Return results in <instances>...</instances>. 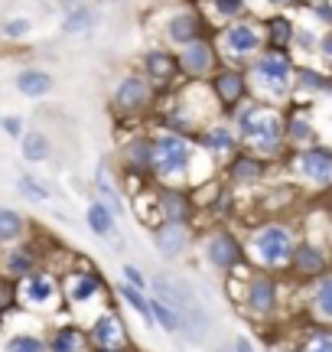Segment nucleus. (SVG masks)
Segmentation results:
<instances>
[{"instance_id": "nucleus-36", "label": "nucleus", "mask_w": 332, "mask_h": 352, "mask_svg": "<svg viewBox=\"0 0 332 352\" xmlns=\"http://www.w3.org/2000/svg\"><path fill=\"white\" fill-rule=\"evenodd\" d=\"M3 271L10 277H29L33 274V258L26 252H20V248H13V252L3 258Z\"/></svg>"}, {"instance_id": "nucleus-18", "label": "nucleus", "mask_w": 332, "mask_h": 352, "mask_svg": "<svg viewBox=\"0 0 332 352\" xmlns=\"http://www.w3.org/2000/svg\"><path fill=\"white\" fill-rule=\"evenodd\" d=\"M248 0H205L202 3V13L205 20H215V23H235V20H241L248 16Z\"/></svg>"}, {"instance_id": "nucleus-12", "label": "nucleus", "mask_w": 332, "mask_h": 352, "mask_svg": "<svg viewBox=\"0 0 332 352\" xmlns=\"http://www.w3.org/2000/svg\"><path fill=\"white\" fill-rule=\"evenodd\" d=\"M199 147H202L205 153H212V157H235L238 147H241V138H238L235 124L215 121V124H209L199 131Z\"/></svg>"}, {"instance_id": "nucleus-37", "label": "nucleus", "mask_w": 332, "mask_h": 352, "mask_svg": "<svg viewBox=\"0 0 332 352\" xmlns=\"http://www.w3.org/2000/svg\"><path fill=\"white\" fill-rule=\"evenodd\" d=\"M78 349H82V336L72 327H62L49 342V352H78Z\"/></svg>"}, {"instance_id": "nucleus-35", "label": "nucleus", "mask_w": 332, "mask_h": 352, "mask_svg": "<svg viewBox=\"0 0 332 352\" xmlns=\"http://www.w3.org/2000/svg\"><path fill=\"white\" fill-rule=\"evenodd\" d=\"M95 186L102 189V196H104V202L111 206V212H121V196H117V189H115V183H111V176H108V170H104L102 164L95 166Z\"/></svg>"}, {"instance_id": "nucleus-10", "label": "nucleus", "mask_w": 332, "mask_h": 352, "mask_svg": "<svg viewBox=\"0 0 332 352\" xmlns=\"http://www.w3.org/2000/svg\"><path fill=\"white\" fill-rule=\"evenodd\" d=\"M254 252L257 258L270 267H277V264L290 261L294 258V235H290V228L283 226H264L254 232Z\"/></svg>"}, {"instance_id": "nucleus-5", "label": "nucleus", "mask_w": 332, "mask_h": 352, "mask_svg": "<svg viewBox=\"0 0 332 352\" xmlns=\"http://www.w3.org/2000/svg\"><path fill=\"white\" fill-rule=\"evenodd\" d=\"M154 82L143 72H128L124 78H117L115 91H111V108L117 118H137L150 108L154 101Z\"/></svg>"}, {"instance_id": "nucleus-49", "label": "nucleus", "mask_w": 332, "mask_h": 352, "mask_svg": "<svg viewBox=\"0 0 332 352\" xmlns=\"http://www.w3.org/2000/svg\"><path fill=\"white\" fill-rule=\"evenodd\" d=\"M124 274L130 277V284H134V287H141V284H143V277L137 274V271H134V267H124Z\"/></svg>"}, {"instance_id": "nucleus-39", "label": "nucleus", "mask_w": 332, "mask_h": 352, "mask_svg": "<svg viewBox=\"0 0 332 352\" xmlns=\"http://www.w3.org/2000/svg\"><path fill=\"white\" fill-rule=\"evenodd\" d=\"M33 33V20H26V16H10L7 23L0 26V36L10 39V43H20V39H26Z\"/></svg>"}, {"instance_id": "nucleus-29", "label": "nucleus", "mask_w": 332, "mask_h": 352, "mask_svg": "<svg viewBox=\"0 0 332 352\" xmlns=\"http://www.w3.org/2000/svg\"><path fill=\"white\" fill-rule=\"evenodd\" d=\"M294 85L300 91H307V95H316V91H329L332 78L326 72H320V69H313V65H303V69H296Z\"/></svg>"}, {"instance_id": "nucleus-47", "label": "nucleus", "mask_w": 332, "mask_h": 352, "mask_svg": "<svg viewBox=\"0 0 332 352\" xmlns=\"http://www.w3.org/2000/svg\"><path fill=\"white\" fill-rule=\"evenodd\" d=\"M264 3H268L270 10H287V7H294L296 0H264Z\"/></svg>"}, {"instance_id": "nucleus-51", "label": "nucleus", "mask_w": 332, "mask_h": 352, "mask_svg": "<svg viewBox=\"0 0 332 352\" xmlns=\"http://www.w3.org/2000/svg\"><path fill=\"white\" fill-rule=\"evenodd\" d=\"M218 352H235V346H231V349H228V346H225V349H218Z\"/></svg>"}, {"instance_id": "nucleus-27", "label": "nucleus", "mask_w": 332, "mask_h": 352, "mask_svg": "<svg viewBox=\"0 0 332 352\" xmlns=\"http://www.w3.org/2000/svg\"><path fill=\"white\" fill-rule=\"evenodd\" d=\"M85 219H88V228L95 232V235H102V239H111V235H115V219L117 215L111 212V206H108V202H102V199L91 202Z\"/></svg>"}, {"instance_id": "nucleus-15", "label": "nucleus", "mask_w": 332, "mask_h": 352, "mask_svg": "<svg viewBox=\"0 0 332 352\" xmlns=\"http://www.w3.org/2000/svg\"><path fill=\"white\" fill-rule=\"evenodd\" d=\"M13 85H16V91H20L23 98L36 101V98H46L52 91V76L46 69H23V72H16Z\"/></svg>"}, {"instance_id": "nucleus-53", "label": "nucleus", "mask_w": 332, "mask_h": 352, "mask_svg": "<svg viewBox=\"0 0 332 352\" xmlns=\"http://www.w3.org/2000/svg\"><path fill=\"white\" fill-rule=\"evenodd\" d=\"M0 121H3V118H0Z\"/></svg>"}, {"instance_id": "nucleus-6", "label": "nucleus", "mask_w": 332, "mask_h": 352, "mask_svg": "<svg viewBox=\"0 0 332 352\" xmlns=\"http://www.w3.org/2000/svg\"><path fill=\"white\" fill-rule=\"evenodd\" d=\"M218 43H222L225 56H231V59H248V56H257V52L264 50V26L257 23V20L241 16V20H235V23L222 26Z\"/></svg>"}, {"instance_id": "nucleus-23", "label": "nucleus", "mask_w": 332, "mask_h": 352, "mask_svg": "<svg viewBox=\"0 0 332 352\" xmlns=\"http://www.w3.org/2000/svg\"><path fill=\"white\" fill-rule=\"evenodd\" d=\"M182 248H186V228H182V222H166L156 232V252L163 258H176Z\"/></svg>"}, {"instance_id": "nucleus-21", "label": "nucleus", "mask_w": 332, "mask_h": 352, "mask_svg": "<svg viewBox=\"0 0 332 352\" xmlns=\"http://www.w3.org/2000/svg\"><path fill=\"white\" fill-rule=\"evenodd\" d=\"M205 252H209V261L215 264V267H222V271L235 267L238 258H241V248H238V241L231 239V235H215V239L209 241Z\"/></svg>"}, {"instance_id": "nucleus-44", "label": "nucleus", "mask_w": 332, "mask_h": 352, "mask_svg": "<svg viewBox=\"0 0 332 352\" xmlns=\"http://www.w3.org/2000/svg\"><path fill=\"white\" fill-rule=\"evenodd\" d=\"M303 352H332V336L329 333H316L307 340V349Z\"/></svg>"}, {"instance_id": "nucleus-45", "label": "nucleus", "mask_w": 332, "mask_h": 352, "mask_svg": "<svg viewBox=\"0 0 332 352\" xmlns=\"http://www.w3.org/2000/svg\"><path fill=\"white\" fill-rule=\"evenodd\" d=\"M309 10L316 13V16H320L322 23H329V26H332V3H326V0H320V3H313Z\"/></svg>"}, {"instance_id": "nucleus-46", "label": "nucleus", "mask_w": 332, "mask_h": 352, "mask_svg": "<svg viewBox=\"0 0 332 352\" xmlns=\"http://www.w3.org/2000/svg\"><path fill=\"white\" fill-rule=\"evenodd\" d=\"M320 56L332 63V26L326 30V33H320Z\"/></svg>"}, {"instance_id": "nucleus-4", "label": "nucleus", "mask_w": 332, "mask_h": 352, "mask_svg": "<svg viewBox=\"0 0 332 352\" xmlns=\"http://www.w3.org/2000/svg\"><path fill=\"white\" fill-rule=\"evenodd\" d=\"M195 166V144L189 134L163 131L154 138V173L163 179L166 186H182L189 170Z\"/></svg>"}, {"instance_id": "nucleus-22", "label": "nucleus", "mask_w": 332, "mask_h": 352, "mask_svg": "<svg viewBox=\"0 0 332 352\" xmlns=\"http://www.w3.org/2000/svg\"><path fill=\"white\" fill-rule=\"evenodd\" d=\"M274 303H277V287H274V280L254 277L251 287H248V307H251L254 314H270Z\"/></svg>"}, {"instance_id": "nucleus-8", "label": "nucleus", "mask_w": 332, "mask_h": 352, "mask_svg": "<svg viewBox=\"0 0 332 352\" xmlns=\"http://www.w3.org/2000/svg\"><path fill=\"white\" fill-rule=\"evenodd\" d=\"M202 36H209V20H205L202 10L182 7V10H173L169 16H166L163 39L169 43V46L182 50V46H189V43H195V39H202Z\"/></svg>"}, {"instance_id": "nucleus-19", "label": "nucleus", "mask_w": 332, "mask_h": 352, "mask_svg": "<svg viewBox=\"0 0 332 352\" xmlns=\"http://www.w3.org/2000/svg\"><path fill=\"white\" fill-rule=\"evenodd\" d=\"M124 164L130 170H143V173H154V138H130L124 144Z\"/></svg>"}, {"instance_id": "nucleus-11", "label": "nucleus", "mask_w": 332, "mask_h": 352, "mask_svg": "<svg viewBox=\"0 0 332 352\" xmlns=\"http://www.w3.org/2000/svg\"><path fill=\"white\" fill-rule=\"evenodd\" d=\"M296 173L303 176L307 183H316V186H329L332 183V147H322V144H307L296 153Z\"/></svg>"}, {"instance_id": "nucleus-20", "label": "nucleus", "mask_w": 332, "mask_h": 352, "mask_svg": "<svg viewBox=\"0 0 332 352\" xmlns=\"http://www.w3.org/2000/svg\"><path fill=\"white\" fill-rule=\"evenodd\" d=\"M228 173H231V179H235V183H241V186L257 183V179L264 176V157H257L254 151L251 153H235Z\"/></svg>"}, {"instance_id": "nucleus-26", "label": "nucleus", "mask_w": 332, "mask_h": 352, "mask_svg": "<svg viewBox=\"0 0 332 352\" xmlns=\"http://www.w3.org/2000/svg\"><path fill=\"white\" fill-rule=\"evenodd\" d=\"M160 209H163L166 222H182L186 212H189V202H186L182 186H166L163 192H160Z\"/></svg>"}, {"instance_id": "nucleus-14", "label": "nucleus", "mask_w": 332, "mask_h": 352, "mask_svg": "<svg viewBox=\"0 0 332 352\" xmlns=\"http://www.w3.org/2000/svg\"><path fill=\"white\" fill-rule=\"evenodd\" d=\"M261 26H264V46H268V50H290V46H294L296 23L290 13L274 10Z\"/></svg>"}, {"instance_id": "nucleus-32", "label": "nucleus", "mask_w": 332, "mask_h": 352, "mask_svg": "<svg viewBox=\"0 0 332 352\" xmlns=\"http://www.w3.org/2000/svg\"><path fill=\"white\" fill-rule=\"evenodd\" d=\"M98 290H102V280H98V277H91V274H75L72 280H69V297H72L75 303L91 300Z\"/></svg>"}, {"instance_id": "nucleus-50", "label": "nucleus", "mask_w": 332, "mask_h": 352, "mask_svg": "<svg viewBox=\"0 0 332 352\" xmlns=\"http://www.w3.org/2000/svg\"><path fill=\"white\" fill-rule=\"evenodd\" d=\"M62 3H69V7H72V3H82V0H62Z\"/></svg>"}, {"instance_id": "nucleus-52", "label": "nucleus", "mask_w": 332, "mask_h": 352, "mask_svg": "<svg viewBox=\"0 0 332 352\" xmlns=\"http://www.w3.org/2000/svg\"><path fill=\"white\" fill-rule=\"evenodd\" d=\"M104 3H121V0H104Z\"/></svg>"}, {"instance_id": "nucleus-7", "label": "nucleus", "mask_w": 332, "mask_h": 352, "mask_svg": "<svg viewBox=\"0 0 332 352\" xmlns=\"http://www.w3.org/2000/svg\"><path fill=\"white\" fill-rule=\"evenodd\" d=\"M209 88H212V95H215L218 108L225 114H235L244 101H248V95H251V78L244 76L238 65H222V69H215Z\"/></svg>"}, {"instance_id": "nucleus-28", "label": "nucleus", "mask_w": 332, "mask_h": 352, "mask_svg": "<svg viewBox=\"0 0 332 352\" xmlns=\"http://www.w3.org/2000/svg\"><path fill=\"white\" fill-rule=\"evenodd\" d=\"M294 264L300 274H320L322 267H326V258H322V252L313 241H303L300 248H294Z\"/></svg>"}, {"instance_id": "nucleus-16", "label": "nucleus", "mask_w": 332, "mask_h": 352, "mask_svg": "<svg viewBox=\"0 0 332 352\" xmlns=\"http://www.w3.org/2000/svg\"><path fill=\"white\" fill-rule=\"evenodd\" d=\"M23 303L26 307H52L56 303V284L46 274H29L23 280Z\"/></svg>"}, {"instance_id": "nucleus-13", "label": "nucleus", "mask_w": 332, "mask_h": 352, "mask_svg": "<svg viewBox=\"0 0 332 352\" xmlns=\"http://www.w3.org/2000/svg\"><path fill=\"white\" fill-rule=\"evenodd\" d=\"M176 72H179L176 52L163 50V46H154V50L143 52V76L150 78L154 85H166V82H173Z\"/></svg>"}, {"instance_id": "nucleus-40", "label": "nucleus", "mask_w": 332, "mask_h": 352, "mask_svg": "<svg viewBox=\"0 0 332 352\" xmlns=\"http://www.w3.org/2000/svg\"><path fill=\"white\" fill-rule=\"evenodd\" d=\"M150 310H154V316L160 320V327H163V329L179 333V316H176V310H173V307H166V303L156 297V300H150Z\"/></svg>"}, {"instance_id": "nucleus-33", "label": "nucleus", "mask_w": 332, "mask_h": 352, "mask_svg": "<svg viewBox=\"0 0 332 352\" xmlns=\"http://www.w3.org/2000/svg\"><path fill=\"white\" fill-rule=\"evenodd\" d=\"M16 189H20V196L29 202H46L49 199V186L43 183V179H36L33 173H23L20 179H16Z\"/></svg>"}, {"instance_id": "nucleus-43", "label": "nucleus", "mask_w": 332, "mask_h": 352, "mask_svg": "<svg viewBox=\"0 0 332 352\" xmlns=\"http://www.w3.org/2000/svg\"><path fill=\"white\" fill-rule=\"evenodd\" d=\"M0 131H3V134H7V138H23L26 131H23V118H16V114H7V118H3V121H0Z\"/></svg>"}, {"instance_id": "nucleus-30", "label": "nucleus", "mask_w": 332, "mask_h": 352, "mask_svg": "<svg viewBox=\"0 0 332 352\" xmlns=\"http://www.w3.org/2000/svg\"><path fill=\"white\" fill-rule=\"evenodd\" d=\"M283 127H287V144H296V147H307L316 140V131L307 121V114H294V118H283Z\"/></svg>"}, {"instance_id": "nucleus-48", "label": "nucleus", "mask_w": 332, "mask_h": 352, "mask_svg": "<svg viewBox=\"0 0 332 352\" xmlns=\"http://www.w3.org/2000/svg\"><path fill=\"white\" fill-rule=\"evenodd\" d=\"M235 352H254V346H251V340L238 336V340H235Z\"/></svg>"}, {"instance_id": "nucleus-25", "label": "nucleus", "mask_w": 332, "mask_h": 352, "mask_svg": "<svg viewBox=\"0 0 332 352\" xmlns=\"http://www.w3.org/2000/svg\"><path fill=\"white\" fill-rule=\"evenodd\" d=\"M20 153H23L26 164H43L52 153V144L43 131H26L23 138H20Z\"/></svg>"}, {"instance_id": "nucleus-3", "label": "nucleus", "mask_w": 332, "mask_h": 352, "mask_svg": "<svg viewBox=\"0 0 332 352\" xmlns=\"http://www.w3.org/2000/svg\"><path fill=\"white\" fill-rule=\"evenodd\" d=\"M296 63L290 50H261L257 59L251 63V82L254 91L268 101H283L287 91L294 88Z\"/></svg>"}, {"instance_id": "nucleus-1", "label": "nucleus", "mask_w": 332, "mask_h": 352, "mask_svg": "<svg viewBox=\"0 0 332 352\" xmlns=\"http://www.w3.org/2000/svg\"><path fill=\"white\" fill-rule=\"evenodd\" d=\"M231 118L241 144H248V151H254L257 157H277L287 147L283 114L268 101H248Z\"/></svg>"}, {"instance_id": "nucleus-9", "label": "nucleus", "mask_w": 332, "mask_h": 352, "mask_svg": "<svg viewBox=\"0 0 332 352\" xmlns=\"http://www.w3.org/2000/svg\"><path fill=\"white\" fill-rule=\"evenodd\" d=\"M176 63H179V72L182 76L195 78V82H202V78H212L218 69V50L215 43L209 36L195 39V43H189V46H182V50H176Z\"/></svg>"}, {"instance_id": "nucleus-31", "label": "nucleus", "mask_w": 332, "mask_h": 352, "mask_svg": "<svg viewBox=\"0 0 332 352\" xmlns=\"http://www.w3.org/2000/svg\"><path fill=\"white\" fill-rule=\"evenodd\" d=\"M23 232H26L23 215L16 212V209L0 206V245H10V241H16Z\"/></svg>"}, {"instance_id": "nucleus-2", "label": "nucleus", "mask_w": 332, "mask_h": 352, "mask_svg": "<svg viewBox=\"0 0 332 352\" xmlns=\"http://www.w3.org/2000/svg\"><path fill=\"white\" fill-rule=\"evenodd\" d=\"M150 287L166 307H173L179 316V333L189 336L192 342H199L212 329V316L205 314L199 294L182 280V277H169V274H156L150 277Z\"/></svg>"}, {"instance_id": "nucleus-17", "label": "nucleus", "mask_w": 332, "mask_h": 352, "mask_svg": "<svg viewBox=\"0 0 332 352\" xmlns=\"http://www.w3.org/2000/svg\"><path fill=\"white\" fill-rule=\"evenodd\" d=\"M95 346H98V352H117L121 346H124V329H121V320L111 314L98 316V323H95Z\"/></svg>"}, {"instance_id": "nucleus-41", "label": "nucleus", "mask_w": 332, "mask_h": 352, "mask_svg": "<svg viewBox=\"0 0 332 352\" xmlns=\"http://www.w3.org/2000/svg\"><path fill=\"white\" fill-rule=\"evenodd\" d=\"M294 46L296 50H303V52H320V33H316V30H303V26H296Z\"/></svg>"}, {"instance_id": "nucleus-42", "label": "nucleus", "mask_w": 332, "mask_h": 352, "mask_svg": "<svg viewBox=\"0 0 332 352\" xmlns=\"http://www.w3.org/2000/svg\"><path fill=\"white\" fill-rule=\"evenodd\" d=\"M316 310H320L322 316H332V277H326L320 287H316Z\"/></svg>"}, {"instance_id": "nucleus-34", "label": "nucleus", "mask_w": 332, "mask_h": 352, "mask_svg": "<svg viewBox=\"0 0 332 352\" xmlns=\"http://www.w3.org/2000/svg\"><path fill=\"white\" fill-rule=\"evenodd\" d=\"M3 352H49V346L33 333H13L10 340L3 342Z\"/></svg>"}, {"instance_id": "nucleus-24", "label": "nucleus", "mask_w": 332, "mask_h": 352, "mask_svg": "<svg viewBox=\"0 0 332 352\" xmlns=\"http://www.w3.org/2000/svg\"><path fill=\"white\" fill-rule=\"evenodd\" d=\"M95 26V10L85 7V3H72L69 13L62 16V33L65 36H82V33H91Z\"/></svg>"}, {"instance_id": "nucleus-38", "label": "nucleus", "mask_w": 332, "mask_h": 352, "mask_svg": "<svg viewBox=\"0 0 332 352\" xmlns=\"http://www.w3.org/2000/svg\"><path fill=\"white\" fill-rule=\"evenodd\" d=\"M121 294H124V300L137 310V314L147 320V323H154V310H150V300L141 294V287H134V284H121Z\"/></svg>"}]
</instances>
